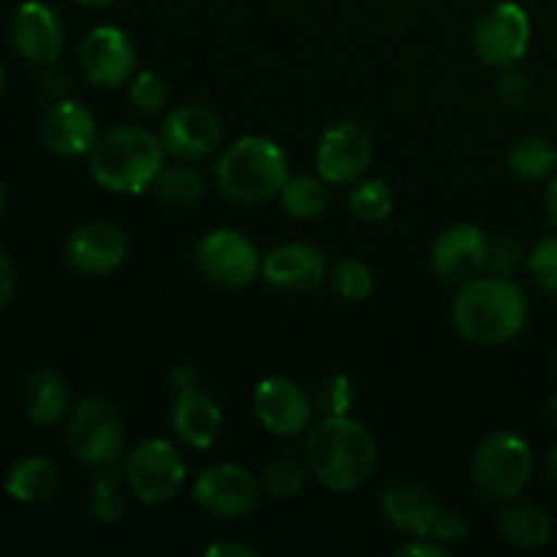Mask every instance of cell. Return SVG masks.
<instances>
[{
	"instance_id": "6da1fadb",
	"label": "cell",
	"mask_w": 557,
	"mask_h": 557,
	"mask_svg": "<svg viewBox=\"0 0 557 557\" xmlns=\"http://www.w3.org/2000/svg\"><path fill=\"white\" fill-rule=\"evenodd\" d=\"M305 457L313 476L332 493H357L375 473L379 444L362 422L343 413L321 419L310 430Z\"/></svg>"
},
{
	"instance_id": "7a4b0ae2",
	"label": "cell",
	"mask_w": 557,
	"mask_h": 557,
	"mask_svg": "<svg viewBox=\"0 0 557 557\" xmlns=\"http://www.w3.org/2000/svg\"><path fill=\"white\" fill-rule=\"evenodd\" d=\"M455 330L482 348L515 341L528 324V297L511 277H473L460 288L451 305Z\"/></svg>"
},
{
	"instance_id": "3957f363",
	"label": "cell",
	"mask_w": 557,
	"mask_h": 557,
	"mask_svg": "<svg viewBox=\"0 0 557 557\" xmlns=\"http://www.w3.org/2000/svg\"><path fill=\"white\" fill-rule=\"evenodd\" d=\"M166 150L156 134L136 125H120L103 134L90 152V172L112 194H141L152 188L166 166Z\"/></svg>"
},
{
	"instance_id": "277c9868",
	"label": "cell",
	"mask_w": 557,
	"mask_h": 557,
	"mask_svg": "<svg viewBox=\"0 0 557 557\" xmlns=\"http://www.w3.org/2000/svg\"><path fill=\"white\" fill-rule=\"evenodd\" d=\"M288 183V156L270 136H243L215 163V185L228 201L259 205Z\"/></svg>"
},
{
	"instance_id": "5b68a950",
	"label": "cell",
	"mask_w": 557,
	"mask_h": 557,
	"mask_svg": "<svg viewBox=\"0 0 557 557\" xmlns=\"http://www.w3.org/2000/svg\"><path fill=\"white\" fill-rule=\"evenodd\" d=\"M473 484L493 500H515L533 476V451L522 435L495 430L471 457Z\"/></svg>"
},
{
	"instance_id": "8992f818",
	"label": "cell",
	"mask_w": 557,
	"mask_h": 557,
	"mask_svg": "<svg viewBox=\"0 0 557 557\" xmlns=\"http://www.w3.org/2000/svg\"><path fill=\"white\" fill-rule=\"evenodd\" d=\"M65 438L76 460L85 466H114L125 451L123 417L103 397H85L71 413Z\"/></svg>"
},
{
	"instance_id": "52a82bcc",
	"label": "cell",
	"mask_w": 557,
	"mask_h": 557,
	"mask_svg": "<svg viewBox=\"0 0 557 557\" xmlns=\"http://www.w3.org/2000/svg\"><path fill=\"white\" fill-rule=\"evenodd\" d=\"M123 476L128 490L141 504H166L188 482V468L183 455L166 438L141 441L123 462Z\"/></svg>"
},
{
	"instance_id": "ba28073f",
	"label": "cell",
	"mask_w": 557,
	"mask_h": 557,
	"mask_svg": "<svg viewBox=\"0 0 557 557\" xmlns=\"http://www.w3.org/2000/svg\"><path fill=\"white\" fill-rule=\"evenodd\" d=\"M531 16L520 3H495L473 27V49L490 69H511L531 47Z\"/></svg>"
},
{
	"instance_id": "9c48e42d",
	"label": "cell",
	"mask_w": 557,
	"mask_h": 557,
	"mask_svg": "<svg viewBox=\"0 0 557 557\" xmlns=\"http://www.w3.org/2000/svg\"><path fill=\"white\" fill-rule=\"evenodd\" d=\"M196 267L218 288H245L261 272V259L256 245L234 228H215L196 245Z\"/></svg>"
},
{
	"instance_id": "30bf717a",
	"label": "cell",
	"mask_w": 557,
	"mask_h": 557,
	"mask_svg": "<svg viewBox=\"0 0 557 557\" xmlns=\"http://www.w3.org/2000/svg\"><path fill=\"white\" fill-rule=\"evenodd\" d=\"M259 479L237 462L205 468L194 482V500L221 520H245L259 506Z\"/></svg>"
},
{
	"instance_id": "8fae6325",
	"label": "cell",
	"mask_w": 557,
	"mask_h": 557,
	"mask_svg": "<svg viewBox=\"0 0 557 557\" xmlns=\"http://www.w3.org/2000/svg\"><path fill=\"white\" fill-rule=\"evenodd\" d=\"M373 161V139L359 123H335L321 134L315 147V169L326 185L357 183Z\"/></svg>"
},
{
	"instance_id": "7c38bea8",
	"label": "cell",
	"mask_w": 557,
	"mask_h": 557,
	"mask_svg": "<svg viewBox=\"0 0 557 557\" xmlns=\"http://www.w3.org/2000/svg\"><path fill=\"white\" fill-rule=\"evenodd\" d=\"M11 44L25 63L47 69L63 54L65 25L52 5L41 0H25L11 20Z\"/></svg>"
},
{
	"instance_id": "4fadbf2b",
	"label": "cell",
	"mask_w": 557,
	"mask_h": 557,
	"mask_svg": "<svg viewBox=\"0 0 557 557\" xmlns=\"http://www.w3.org/2000/svg\"><path fill=\"white\" fill-rule=\"evenodd\" d=\"M253 411L267 433L277 435V438H297L310 428L313 400L297 381L270 375L256 386Z\"/></svg>"
},
{
	"instance_id": "5bb4252c",
	"label": "cell",
	"mask_w": 557,
	"mask_h": 557,
	"mask_svg": "<svg viewBox=\"0 0 557 557\" xmlns=\"http://www.w3.org/2000/svg\"><path fill=\"white\" fill-rule=\"evenodd\" d=\"M158 139L166 156L177 161H201L221 147L223 125L212 109L188 103V107L172 109L163 117Z\"/></svg>"
},
{
	"instance_id": "9a60e30c",
	"label": "cell",
	"mask_w": 557,
	"mask_h": 557,
	"mask_svg": "<svg viewBox=\"0 0 557 557\" xmlns=\"http://www.w3.org/2000/svg\"><path fill=\"white\" fill-rule=\"evenodd\" d=\"M79 63L87 79L98 87H120L134 79L136 47L128 33L114 25H98L85 36Z\"/></svg>"
},
{
	"instance_id": "2e32d148",
	"label": "cell",
	"mask_w": 557,
	"mask_h": 557,
	"mask_svg": "<svg viewBox=\"0 0 557 557\" xmlns=\"http://www.w3.org/2000/svg\"><path fill=\"white\" fill-rule=\"evenodd\" d=\"M490 259V239L473 223H457L441 232L433 245V270L438 272L441 281L466 286L473 277L487 270Z\"/></svg>"
},
{
	"instance_id": "e0dca14e",
	"label": "cell",
	"mask_w": 557,
	"mask_h": 557,
	"mask_svg": "<svg viewBox=\"0 0 557 557\" xmlns=\"http://www.w3.org/2000/svg\"><path fill=\"white\" fill-rule=\"evenodd\" d=\"M261 275L275 292L288 297L313 294L326 277V261L319 248L308 243H286L261 259Z\"/></svg>"
},
{
	"instance_id": "ac0fdd59",
	"label": "cell",
	"mask_w": 557,
	"mask_h": 557,
	"mask_svg": "<svg viewBox=\"0 0 557 557\" xmlns=\"http://www.w3.org/2000/svg\"><path fill=\"white\" fill-rule=\"evenodd\" d=\"M128 256V237L109 221L82 223L65 243V261L79 275H109Z\"/></svg>"
},
{
	"instance_id": "d6986e66",
	"label": "cell",
	"mask_w": 557,
	"mask_h": 557,
	"mask_svg": "<svg viewBox=\"0 0 557 557\" xmlns=\"http://www.w3.org/2000/svg\"><path fill=\"white\" fill-rule=\"evenodd\" d=\"M41 139L54 156L79 158L92 152V147L101 139V131L90 109L71 98H60L41 117Z\"/></svg>"
},
{
	"instance_id": "ffe728a7",
	"label": "cell",
	"mask_w": 557,
	"mask_h": 557,
	"mask_svg": "<svg viewBox=\"0 0 557 557\" xmlns=\"http://www.w3.org/2000/svg\"><path fill=\"white\" fill-rule=\"evenodd\" d=\"M169 419H172L174 435L185 446L199 451L210 449L223 428L221 408L207 392H201L199 384L174 392V406Z\"/></svg>"
},
{
	"instance_id": "44dd1931",
	"label": "cell",
	"mask_w": 557,
	"mask_h": 557,
	"mask_svg": "<svg viewBox=\"0 0 557 557\" xmlns=\"http://www.w3.org/2000/svg\"><path fill=\"white\" fill-rule=\"evenodd\" d=\"M381 509L389 525L395 531L406 533V536H430L433 522L438 517L441 506L435 504L433 495L424 487L411 482L392 484L384 495H381Z\"/></svg>"
},
{
	"instance_id": "7402d4cb",
	"label": "cell",
	"mask_w": 557,
	"mask_h": 557,
	"mask_svg": "<svg viewBox=\"0 0 557 557\" xmlns=\"http://www.w3.org/2000/svg\"><path fill=\"white\" fill-rule=\"evenodd\" d=\"M22 403H25V413L33 424H38V428H52L69 411V384H65V379L58 370L41 368L25 381Z\"/></svg>"
},
{
	"instance_id": "603a6c76",
	"label": "cell",
	"mask_w": 557,
	"mask_h": 557,
	"mask_svg": "<svg viewBox=\"0 0 557 557\" xmlns=\"http://www.w3.org/2000/svg\"><path fill=\"white\" fill-rule=\"evenodd\" d=\"M60 487V471L49 457L30 455L14 462L5 476V493L20 504H44Z\"/></svg>"
},
{
	"instance_id": "cb8c5ba5",
	"label": "cell",
	"mask_w": 557,
	"mask_h": 557,
	"mask_svg": "<svg viewBox=\"0 0 557 557\" xmlns=\"http://www.w3.org/2000/svg\"><path fill=\"white\" fill-rule=\"evenodd\" d=\"M500 536L520 549H536L553 539V520L542 506L511 504L498 515Z\"/></svg>"
},
{
	"instance_id": "d4e9b609",
	"label": "cell",
	"mask_w": 557,
	"mask_h": 557,
	"mask_svg": "<svg viewBox=\"0 0 557 557\" xmlns=\"http://www.w3.org/2000/svg\"><path fill=\"white\" fill-rule=\"evenodd\" d=\"M509 166L522 180H547L557 174V147L544 136H525L509 152Z\"/></svg>"
},
{
	"instance_id": "484cf974",
	"label": "cell",
	"mask_w": 557,
	"mask_h": 557,
	"mask_svg": "<svg viewBox=\"0 0 557 557\" xmlns=\"http://www.w3.org/2000/svg\"><path fill=\"white\" fill-rule=\"evenodd\" d=\"M283 210L297 221H313L330 205V194H326V183L315 174H299V177H288V183L281 190Z\"/></svg>"
},
{
	"instance_id": "4316f807",
	"label": "cell",
	"mask_w": 557,
	"mask_h": 557,
	"mask_svg": "<svg viewBox=\"0 0 557 557\" xmlns=\"http://www.w3.org/2000/svg\"><path fill=\"white\" fill-rule=\"evenodd\" d=\"M152 190L161 201L172 207H190L205 194V177L199 169L190 166L188 161H180L174 166H163L161 174L152 183Z\"/></svg>"
},
{
	"instance_id": "83f0119b",
	"label": "cell",
	"mask_w": 557,
	"mask_h": 557,
	"mask_svg": "<svg viewBox=\"0 0 557 557\" xmlns=\"http://www.w3.org/2000/svg\"><path fill=\"white\" fill-rule=\"evenodd\" d=\"M125 482L123 471L117 473V468L107 466L101 476L92 482L90 487V511L98 522H107V525H114L125 517V509H128V498H125Z\"/></svg>"
},
{
	"instance_id": "f1b7e54d",
	"label": "cell",
	"mask_w": 557,
	"mask_h": 557,
	"mask_svg": "<svg viewBox=\"0 0 557 557\" xmlns=\"http://www.w3.org/2000/svg\"><path fill=\"white\" fill-rule=\"evenodd\" d=\"M348 210L368 223H381L395 210V196L384 180H359L348 194Z\"/></svg>"
},
{
	"instance_id": "f546056e",
	"label": "cell",
	"mask_w": 557,
	"mask_h": 557,
	"mask_svg": "<svg viewBox=\"0 0 557 557\" xmlns=\"http://www.w3.org/2000/svg\"><path fill=\"white\" fill-rule=\"evenodd\" d=\"M332 286L346 302H364L375 288L373 270L357 259H343L332 270Z\"/></svg>"
},
{
	"instance_id": "4dcf8cb0",
	"label": "cell",
	"mask_w": 557,
	"mask_h": 557,
	"mask_svg": "<svg viewBox=\"0 0 557 557\" xmlns=\"http://www.w3.org/2000/svg\"><path fill=\"white\" fill-rule=\"evenodd\" d=\"M128 96L136 112L158 114L166 109L172 90H169V82L163 79L158 71H141V74H136L134 82H131Z\"/></svg>"
},
{
	"instance_id": "1f68e13d",
	"label": "cell",
	"mask_w": 557,
	"mask_h": 557,
	"mask_svg": "<svg viewBox=\"0 0 557 557\" xmlns=\"http://www.w3.org/2000/svg\"><path fill=\"white\" fill-rule=\"evenodd\" d=\"M261 487L272 495V498H294L299 490L305 487V468L299 466L297 460H288V457H281V460L270 462L264 468V476H261Z\"/></svg>"
},
{
	"instance_id": "d6a6232c",
	"label": "cell",
	"mask_w": 557,
	"mask_h": 557,
	"mask_svg": "<svg viewBox=\"0 0 557 557\" xmlns=\"http://www.w3.org/2000/svg\"><path fill=\"white\" fill-rule=\"evenodd\" d=\"M528 272L542 292L557 294V237H547L528 256Z\"/></svg>"
},
{
	"instance_id": "836d02e7",
	"label": "cell",
	"mask_w": 557,
	"mask_h": 557,
	"mask_svg": "<svg viewBox=\"0 0 557 557\" xmlns=\"http://www.w3.org/2000/svg\"><path fill=\"white\" fill-rule=\"evenodd\" d=\"M315 403L324 408L326 417H343V413H348V408L354 403V386L348 381V375L337 373L321 381L319 389H315Z\"/></svg>"
},
{
	"instance_id": "e575fe53",
	"label": "cell",
	"mask_w": 557,
	"mask_h": 557,
	"mask_svg": "<svg viewBox=\"0 0 557 557\" xmlns=\"http://www.w3.org/2000/svg\"><path fill=\"white\" fill-rule=\"evenodd\" d=\"M495 92H498V101L504 103V107L520 109L531 101L533 85H531V79H528L525 71H520L511 65V69H504L498 85H495Z\"/></svg>"
},
{
	"instance_id": "d590c367",
	"label": "cell",
	"mask_w": 557,
	"mask_h": 557,
	"mask_svg": "<svg viewBox=\"0 0 557 557\" xmlns=\"http://www.w3.org/2000/svg\"><path fill=\"white\" fill-rule=\"evenodd\" d=\"M525 256H522V245L517 239H498V243H490V259L487 270L493 275L511 277L522 267Z\"/></svg>"
},
{
	"instance_id": "8d00e7d4",
	"label": "cell",
	"mask_w": 557,
	"mask_h": 557,
	"mask_svg": "<svg viewBox=\"0 0 557 557\" xmlns=\"http://www.w3.org/2000/svg\"><path fill=\"white\" fill-rule=\"evenodd\" d=\"M430 536H433L435 542L444 544V547L446 544H460L471 536V525H468V520L460 515V511L441 509L438 517H435Z\"/></svg>"
},
{
	"instance_id": "74e56055",
	"label": "cell",
	"mask_w": 557,
	"mask_h": 557,
	"mask_svg": "<svg viewBox=\"0 0 557 557\" xmlns=\"http://www.w3.org/2000/svg\"><path fill=\"white\" fill-rule=\"evenodd\" d=\"M16 292V267L14 259L0 248V313L9 308V302L14 299Z\"/></svg>"
},
{
	"instance_id": "f35d334b",
	"label": "cell",
	"mask_w": 557,
	"mask_h": 557,
	"mask_svg": "<svg viewBox=\"0 0 557 557\" xmlns=\"http://www.w3.org/2000/svg\"><path fill=\"white\" fill-rule=\"evenodd\" d=\"M446 547L433 536H413L406 547L397 549V557H444Z\"/></svg>"
},
{
	"instance_id": "ab89813d",
	"label": "cell",
	"mask_w": 557,
	"mask_h": 557,
	"mask_svg": "<svg viewBox=\"0 0 557 557\" xmlns=\"http://www.w3.org/2000/svg\"><path fill=\"white\" fill-rule=\"evenodd\" d=\"M65 87H69V82H65L63 71H58L54 65H47V71H44V76H41V90L47 92L52 101H60L65 92Z\"/></svg>"
},
{
	"instance_id": "60d3db41",
	"label": "cell",
	"mask_w": 557,
	"mask_h": 557,
	"mask_svg": "<svg viewBox=\"0 0 557 557\" xmlns=\"http://www.w3.org/2000/svg\"><path fill=\"white\" fill-rule=\"evenodd\" d=\"M207 557H256V549L245 547V544H212V547L205 549Z\"/></svg>"
},
{
	"instance_id": "b9f144b4",
	"label": "cell",
	"mask_w": 557,
	"mask_h": 557,
	"mask_svg": "<svg viewBox=\"0 0 557 557\" xmlns=\"http://www.w3.org/2000/svg\"><path fill=\"white\" fill-rule=\"evenodd\" d=\"M544 210H547L549 223H553V228L557 232V174L553 177V183H549L547 196H544Z\"/></svg>"
},
{
	"instance_id": "7bdbcfd3",
	"label": "cell",
	"mask_w": 557,
	"mask_h": 557,
	"mask_svg": "<svg viewBox=\"0 0 557 557\" xmlns=\"http://www.w3.org/2000/svg\"><path fill=\"white\" fill-rule=\"evenodd\" d=\"M547 479H549V484L557 490V446L549 451V457H547Z\"/></svg>"
},
{
	"instance_id": "ee69618b",
	"label": "cell",
	"mask_w": 557,
	"mask_h": 557,
	"mask_svg": "<svg viewBox=\"0 0 557 557\" xmlns=\"http://www.w3.org/2000/svg\"><path fill=\"white\" fill-rule=\"evenodd\" d=\"M76 3L92 5V9H101V5H112V3H117V0H76Z\"/></svg>"
},
{
	"instance_id": "f6af8a7d",
	"label": "cell",
	"mask_w": 557,
	"mask_h": 557,
	"mask_svg": "<svg viewBox=\"0 0 557 557\" xmlns=\"http://www.w3.org/2000/svg\"><path fill=\"white\" fill-rule=\"evenodd\" d=\"M549 417H553L557 422V395L549 397Z\"/></svg>"
},
{
	"instance_id": "bcb514c9",
	"label": "cell",
	"mask_w": 557,
	"mask_h": 557,
	"mask_svg": "<svg viewBox=\"0 0 557 557\" xmlns=\"http://www.w3.org/2000/svg\"><path fill=\"white\" fill-rule=\"evenodd\" d=\"M5 210V188H3V180H0V215Z\"/></svg>"
},
{
	"instance_id": "7dc6e473",
	"label": "cell",
	"mask_w": 557,
	"mask_h": 557,
	"mask_svg": "<svg viewBox=\"0 0 557 557\" xmlns=\"http://www.w3.org/2000/svg\"><path fill=\"white\" fill-rule=\"evenodd\" d=\"M0 90H3V65H0Z\"/></svg>"
}]
</instances>
